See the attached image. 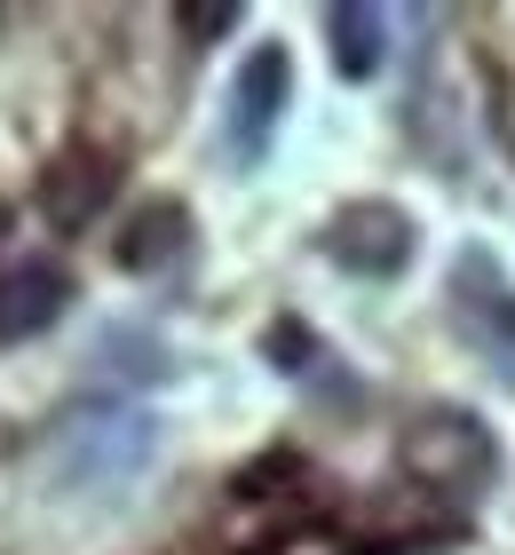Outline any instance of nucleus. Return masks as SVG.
<instances>
[{
    "label": "nucleus",
    "instance_id": "nucleus-5",
    "mask_svg": "<svg viewBox=\"0 0 515 555\" xmlns=\"http://www.w3.org/2000/svg\"><path fill=\"white\" fill-rule=\"evenodd\" d=\"M64 301H72V278L56 262H24L0 278V341H33L48 334V325L64 318Z\"/></svg>",
    "mask_w": 515,
    "mask_h": 555
},
{
    "label": "nucleus",
    "instance_id": "nucleus-2",
    "mask_svg": "<svg viewBox=\"0 0 515 555\" xmlns=\"http://www.w3.org/2000/svg\"><path fill=\"white\" fill-rule=\"evenodd\" d=\"M143 452H151V413H136V405H119V413H72L56 428V468L72 476V485H119Z\"/></svg>",
    "mask_w": 515,
    "mask_h": 555
},
{
    "label": "nucleus",
    "instance_id": "nucleus-7",
    "mask_svg": "<svg viewBox=\"0 0 515 555\" xmlns=\"http://www.w3.org/2000/svg\"><path fill=\"white\" fill-rule=\"evenodd\" d=\"M325 33H333V72H342V80H373L381 72V33H389L381 9L342 0V9H325Z\"/></svg>",
    "mask_w": 515,
    "mask_h": 555
},
{
    "label": "nucleus",
    "instance_id": "nucleus-10",
    "mask_svg": "<svg viewBox=\"0 0 515 555\" xmlns=\"http://www.w3.org/2000/svg\"><path fill=\"white\" fill-rule=\"evenodd\" d=\"M0 222H9V207H0Z\"/></svg>",
    "mask_w": 515,
    "mask_h": 555
},
{
    "label": "nucleus",
    "instance_id": "nucleus-9",
    "mask_svg": "<svg viewBox=\"0 0 515 555\" xmlns=\"http://www.w3.org/2000/svg\"><path fill=\"white\" fill-rule=\"evenodd\" d=\"M183 24H191V33H222V24H239V9H191Z\"/></svg>",
    "mask_w": 515,
    "mask_h": 555
},
{
    "label": "nucleus",
    "instance_id": "nucleus-1",
    "mask_svg": "<svg viewBox=\"0 0 515 555\" xmlns=\"http://www.w3.org/2000/svg\"><path fill=\"white\" fill-rule=\"evenodd\" d=\"M452 325L492 365V382L515 389V286H507L500 255H484V246H460V262H452Z\"/></svg>",
    "mask_w": 515,
    "mask_h": 555
},
{
    "label": "nucleus",
    "instance_id": "nucleus-3",
    "mask_svg": "<svg viewBox=\"0 0 515 555\" xmlns=\"http://www.w3.org/2000/svg\"><path fill=\"white\" fill-rule=\"evenodd\" d=\"M325 255L342 270H357V278H397L412 262V215L389 207V198H357V207L333 215Z\"/></svg>",
    "mask_w": 515,
    "mask_h": 555
},
{
    "label": "nucleus",
    "instance_id": "nucleus-4",
    "mask_svg": "<svg viewBox=\"0 0 515 555\" xmlns=\"http://www.w3.org/2000/svg\"><path fill=\"white\" fill-rule=\"evenodd\" d=\"M286 95H294V64H286V48H254V56L239 64V80H230V119H222V135H230V159H262V143L278 128V112H286Z\"/></svg>",
    "mask_w": 515,
    "mask_h": 555
},
{
    "label": "nucleus",
    "instance_id": "nucleus-6",
    "mask_svg": "<svg viewBox=\"0 0 515 555\" xmlns=\"http://www.w3.org/2000/svg\"><path fill=\"white\" fill-rule=\"evenodd\" d=\"M112 183H119V167L103 159V151H64V159L48 167V183H40V207H48V222L80 231L88 215H103V198H112Z\"/></svg>",
    "mask_w": 515,
    "mask_h": 555
},
{
    "label": "nucleus",
    "instance_id": "nucleus-8",
    "mask_svg": "<svg viewBox=\"0 0 515 555\" xmlns=\"http://www.w3.org/2000/svg\"><path fill=\"white\" fill-rule=\"evenodd\" d=\"M175 255H183V207H143L136 231L119 238V262H127V270H159V262H175Z\"/></svg>",
    "mask_w": 515,
    "mask_h": 555
}]
</instances>
